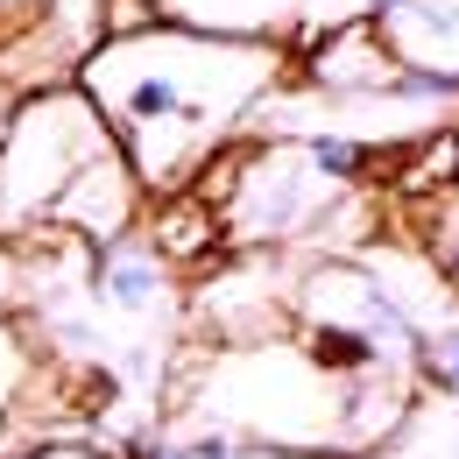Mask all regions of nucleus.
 <instances>
[{
    "label": "nucleus",
    "instance_id": "nucleus-4",
    "mask_svg": "<svg viewBox=\"0 0 459 459\" xmlns=\"http://www.w3.org/2000/svg\"><path fill=\"white\" fill-rule=\"evenodd\" d=\"M85 290H92V304H107L114 318H156V311H170L177 297V269L149 247V233H120L107 247H92V262H85Z\"/></svg>",
    "mask_w": 459,
    "mask_h": 459
},
{
    "label": "nucleus",
    "instance_id": "nucleus-3",
    "mask_svg": "<svg viewBox=\"0 0 459 459\" xmlns=\"http://www.w3.org/2000/svg\"><path fill=\"white\" fill-rule=\"evenodd\" d=\"M142 212H149V191H142L134 163L120 156V142H114L107 156H92L85 170L64 184V198L50 205L43 227L71 233V240H85V247H107V240H120V233L142 227Z\"/></svg>",
    "mask_w": 459,
    "mask_h": 459
},
{
    "label": "nucleus",
    "instance_id": "nucleus-11",
    "mask_svg": "<svg viewBox=\"0 0 459 459\" xmlns=\"http://www.w3.org/2000/svg\"><path fill=\"white\" fill-rule=\"evenodd\" d=\"M29 297V255H22V240H0V311H14Z\"/></svg>",
    "mask_w": 459,
    "mask_h": 459
},
{
    "label": "nucleus",
    "instance_id": "nucleus-2",
    "mask_svg": "<svg viewBox=\"0 0 459 459\" xmlns=\"http://www.w3.org/2000/svg\"><path fill=\"white\" fill-rule=\"evenodd\" d=\"M107 149H114V134H107L100 107L78 92V78L22 92L7 114V134H0V240L43 233L64 184Z\"/></svg>",
    "mask_w": 459,
    "mask_h": 459
},
{
    "label": "nucleus",
    "instance_id": "nucleus-1",
    "mask_svg": "<svg viewBox=\"0 0 459 459\" xmlns=\"http://www.w3.org/2000/svg\"><path fill=\"white\" fill-rule=\"evenodd\" d=\"M276 85H290L283 43L205 36V29H177V22L107 36L78 64V92L100 107L107 134L134 163L149 198L191 191L198 170L247 134L255 107Z\"/></svg>",
    "mask_w": 459,
    "mask_h": 459
},
{
    "label": "nucleus",
    "instance_id": "nucleus-6",
    "mask_svg": "<svg viewBox=\"0 0 459 459\" xmlns=\"http://www.w3.org/2000/svg\"><path fill=\"white\" fill-rule=\"evenodd\" d=\"M156 22L205 29V36H247V43H304V0H149Z\"/></svg>",
    "mask_w": 459,
    "mask_h": 459
},
{
    "label": "nucleus",
    "instance_id": "nucleus-7",
    "mask_svg": "<svg viewBox=\"0 0 459 459\" xmlns=\"http://www.w3.org/2000/svg\"><path fill=\"white\" fill-rule=\"evenodd\" d=\"M149 233V247L170 262V269H191V262H205L227 233H220V212H212V198H198V191H170V198H156V212L142 220Z\"/></svg>",
    "mask_w": 459,
    "mask_h": 459
},
{
    "label": "nucleus",
    "instance_id": "nucleus-8",
    "mask_svg": "<svg viewBox=\"0 0 459 459\" xmlns=\"http://www.w3.org/2000/svg\"><path fill=\"white\" fill-rule=\"evenodd\" d=\"M424 247H431V269L459 290V184L424 198Z\"/></svg>",
    "mask_w": 459,
    "mask_h": 459
},
{
    "label": "nucleus",
    "instance_id": "nucleus-10",
    "mask_svg": "<svg viewBox=\"0 0 459 459\" xmlns=\"http://www.w3.org/2000/svg\"><path fill=\"white\" fill-rule=\"evenodd\" d=\"M417 375H424L431 389L459 396V325H438V333H424V346H417Z\"/></svg>",
    "mask_w": 459,
    "mask_h": 459
},
{
    "label": "nucleus",
    "instance_id": "nucleus-13",
    "mask_svg": "<svg viewBox=\"0 0 459 459\" xmlns=\"http://www.w3.org/2000/svg\"><path fill=\"white\" fill-rule=\"evenodd\" d=\"M453 142H459V127H453Z\"/></svg>",
    "mask_w": 459,
    "mask_h": 459
},
{
    "label": "nucleus",
    "instance_id": "nucleus-5",
    "mask_svg": "<svg viewBox=\"0 0 459 459\" xmlns=\"http://www.w3.org/2000/svg\"><path fill=\"white\" fill-rule=\"evenodd\" d=\"M368 22L403 71L459 85V0H375Z\"/></svg>",
    "mask_w": 459,
    "mask_h": 459
},
{
    "label": "nucleus",
    "instance_id": "nucleus-9",
    "mask_svg": "<svg viewBox=\"0 0 459 459\" xmlns=\"http://www.w3.org/2000/svg\"><path fill=\"white\" fill-rule=\"evenodd\" d=\"M29 375H36V360H29V340H22V325L0 311V431H7V417H14L22 389H29Z\"/></svg>",
    "mask_w": 459,
    "mask_h": 459
},
{
    "label": "nucleus",
    "instance_id": "nucleus-12",
    "mask_svg": "<svg viewBox=\"0 0 459 459\" xmlns=\"http://www.w3.org/2000/svg\"><path fill=\"white\" fill-rule=\"evenodd\" d=\"M29 459H100V453H85V446H43V453H29Z\"/></svg>",
    "mask_w": 459,
    "mask_h": 459
}]
</instances>
